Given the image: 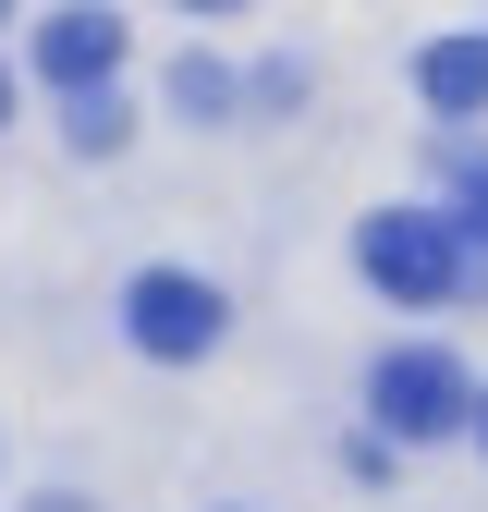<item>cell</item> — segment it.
<instances>
[{
	"label": "cell",
	"mask_w": 488,
	"mask_h": 512,
	"mask_svg": "<svg viewBox=\"0 0 488 512\" xmlns=\"http://www.w3.org/2000/svg\"><path fill=\"white\" fill-rule=\"evenodd\" d=\"M366 415H379L391 439H452V427H476V391H464V366L440 342H403V354H379V378H366Z\"/></svg>",
	"instance_id": "2"
},
{
	"label": "cell",
	"mask_w": 488,
	"mask_h": 512,
	"mask_svg": "<svg viewBox=\"0 0 488 512\" xmlns=\"http://www.w3.org/2000/svg\"><path fill=\"white\" fill-rule=\"evenodd\" d=\"M415 98L440 110V122H476V110H488V37H440V49H415Z\"/></svg>",
	"instance_id": "5"
},
{
	"label": "cell",
	"mask_w": 488,
	"mask_h": 512,
	"mask_svg": "<svg viewBox=\"0 0 488 512\" xmlns=\"http://www.w3.org/2000/svg\"><path fill=\"white\" fill-rule=\"evenodd\" d=\"M476 439H488V391H476Z\"/></svg>",
	"instance_id": "10"
},
{
	"label": "cell",
	"mask_w": 488,
	"mask_h": 512,
	"mask_svg": "<svg viewBox=\"0 0 488 512\" xmlns=\"http://www.w3.org/2000/svg\"><path fill=\"white\" fill-rule=\"evenodd\" d=\"M122 330H135V354H159V366H196V354L232 330V305H220V281H196V269H135Z\"/></svg>",
	"instance_id": "3"
},
{
	"label": "cell",
	"mask_w": 488,
	"mask_h": 512,
	"mask_svg": "<svg viewBox=\"0 0 488 512\" xmlns=\"http://www.w3.org/2000/svg\"><path fill=\"white\" fill-rule=\"evenodd\" d=\"M354 256H366V281H379L391 305H452V293L476 281V256H464V220H440V208H379Z\"/></svg>",
	"instance_id": "1"
},
{
	"label": "cell",
	"mask_w": 488,
	"mask_h": 512,
	"mask_svg": "<svg viewBox=\"0 0 488 512\" xmlns=\"http://www.w3.org/2000/svg\"><path fill=\"white\" fill-rule=\"evenodd\" d=\"M183 13H208V25H220V13H244V0H183Z\"/></svg>",
	"instance_id": "8"
},
{
	"label": "cell",
	"mask_w": 488,
	"mask_h": 512,
	"mask_svg": "<svg viewBox=\"0 0 488 512\" xmlns=\"http://www.w3.org/2000/svg\"><path fill=\"white\" fill-rule=\"evenodd\" d=\"M452 183H464V220H476V232H488V159H476V147H464V159H452Z\"/></svg>",
	"instance_id": "7"
},
{
	"label": "cell",
	"mask_w": 488,
	"mask_h": 512,
	"mask_svg": "<svg viewBox=\"0 0 488 512\" xmlns=\"http://www.w3.org/2000/svg\"><path fill=\"white\" fill-rule=\"evenodd\" d=\"M0 122H13V74H0Z\"/></svg>",
	"instance_id": "9"
},
{
	"label": "cell",
	"mask_w": 488,
	"mask_h": 512,
	"mask_svg": "<svg viewBox=\"0 0 488 512\" xmlns=\"http://www.w3.org/2000/svg\"><path fill=\"white\" fill-rule=\"evenodd\" d=\"M122 49H135V37H122V13L74 0V13H49V25H37V74L86 98V86H110V74H122Z\"/></svg>",
	"instance_id": "4"
},
{
	"label": "cell",
	"mask_w": 488,
	"mask_h": 512,
	"mask_svg": "<svg viewBox=\"0 0 488 512\" xmlns=\"http://www.w3.org/2000/svg\"><path fill=\"white\" fill-rule=\"evenodd\" d=\"M0 13H13V0H0Z\"/></svg>",
	"instance_id": "11"
},
{
	"label": "cell",
	"mask_w": 488,
	"mask_h": 512,
	"mask_svg": "<svg viewBox=\"0 0 488 512\" xmlns=\"http://www.w3.org/2000/svg\"><path fill=\"white\" fill-rule=\"evenodd\" d=\"M74 147H86V159H110V147H122V98H110V86H86V98H74Z\"/></svg>",
	"instance_id": "6"
}]
</instances>
